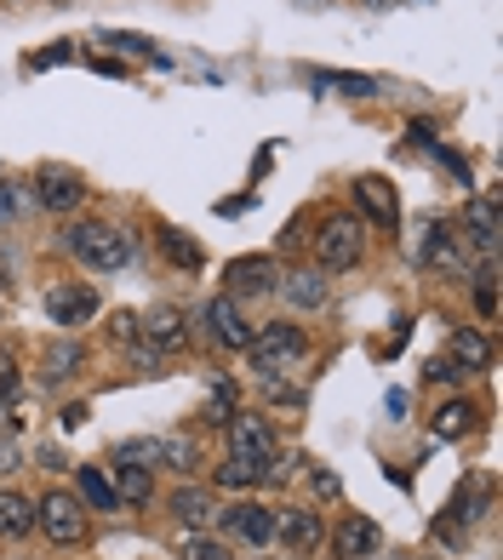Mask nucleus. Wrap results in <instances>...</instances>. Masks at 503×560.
I'll return each mask as SVG.
<instances>
[{"label": "nucleus", "mask_w": 503, "mask_h": 560, "mask_svg": "<svg viewBox=\"0 0 503 560\" xmlns=\"http://www.w3.org/2000/svg\"><path fill=\"white\" fill-rule=\"evenodd\" d=\"M63 246H69V258L81 269H92V275H109V269L132 264V235H126V229H109V223H74L63 235Z\"/></svg>", "instance_id": "f257e3e1"}, {"label": "nucleus", "mask_w": 503, "mask_h": 560, "mask_svg": "<svg viewBox=\"0 0 503 560\" xmlns=\"http://www.w3.org/2000/svg\"><path fill=\"white\" fill-rule=\"evenodd\" d=\"M361 252H366V223H361V218L332 212V218L320 223V235H315V269L343 275V269L361 264Z\"/></svg>", "instance_id": "f03ea898"}, {"label": "nucleus", "mask_w": 503, "mask_h": 560, "mask_svg": "<svg viewBox=\"0 0 503 560\" xmlns=\"http://www.w3.org/2000/svg\"><path fill=\"white\" fill-rule=\"evenodd\" d=\"M35 526L52 544H86V503L69 498V492H46L35 503Z\"/></svg>", "instance_id": "7ed1b4c3"}, {"label": "nucleus", "mask_w": 503, "mask_h": 560, "mask_svg": "<svg viewBox=\"0 0 503 560\" xmlns=\"http://www.w3.org/2000/svg\"><path fill=\"white\" fill-rule=\"evenodd\" d=\"M246 349H252V361L269 372L274 361H297V354L309 349V338H304V326H292V320H269V326H258V332H252Z\"/></svg>", "instance_id": "20e7f679"}, {"label": "nucleus", "mask_w": 503, "mask_h": 560, "mask_svg": "<svg viewBox=\"0 0 503 560\" xmlns=\"http://www.w3.org/2000/svg\"><path fill=\"white\" fill-rule=\"evenodd\" d=\"M35 195L46 212H81L86 207V177L74 166H40L35 172Z\"/></svg>", "instance_id": "39448f33"}, {"label": "nucleus", "mask_w": 503, "mask_h": 560, "mask_svg": "<svg viewBox=\"0 0 503 560\" xmlns=\"http://www.w3.org/2000/svg\"><path fill=\"white\" fill-rule=\"evenodd\" d=\"M230 452L235 457H252V464H274V429H269V418H258V412H235L230 418Z\"/></svg>", "instance_id": "423d86ee"}, {"label": "nucleus", "mask_w": 503, "mask_h": 560, "mask_svg": "<svg viewBox=\"0 0 503 560\" xmlns=\"http://www.w3.org/2000/svg\"><path fill=\"white\" fill-rule=\"evenodd\" d=\"M274 538H281L292 555H315L326 538L320 509H274Z\"/></svg>", "instance_id": "0eeeda50"}, {"label": "nucleus", "mask_w": 503, "mask_h": 560, "mask_svg": "<svg viewBox=\"0 0 503 560\" xmlns=\"http://www.w3.org/2000/svg\"><path fill=\"white\" fill-rule=\"evenodd\" d=\"M138 332H143V343H149V349L178 354V349H189L195 326H189V315H184V310H172V303H161V310H149V320L138 326Z\"/></svg>", "instance_id": "6e6552de"}, {"label": "nucleus", "mask_w": 503, "mask_h": 560, "mask_svg": "<svg viewBox=\"0 0 503 560\" xmlns=\"http://www.w3.org/2000/svg\"><path fill=\"white\" fill-rule=\"evenodd\" d=\"M200 320H207V332H212V343H218V349H246V343H252V326H246L241 303H235L230 292L212 298L207 310H200Z\"/></svg>", "instance_id": "1a4fd4ad"}, {"label": "nucleus", "mask_w": 503, "mask_h": 560, "mask_svg": "<svg viewBox=\"0 0 503 560\" xmlns=\"http://www.w3.org/2000/svg\"><path fill=\"white\" fill-rule=\"evenodd\" d=\"M498 235H503V218H498V200L492 195H475V200H464V241L475 246V252H498Z\"/></svg>", "instance_id": "9d476101"}, {"label": "nucleus", "mask_w": 503, "mask_h": 560, "mask_svg": "<svg viewBox=\"0 0 503 560\" xmlns=\"http://www.w3.org/2000/svg\"><path fill=\"white\" fill-rule=\"evenodd\" d=\"M223 532H235L241 544L264 549V544H274V509L269 503H235V509H223Z\"/></svg>", "instance_id": "9b49d317"}, {"label": "nucleus", "mask_w": 503, "mask_h": 560, "mask_svg": "<svg viewBox=\"0 0 503 560\" xmlns=\"http://www.w3.org/2000/svg\"><path fill=\"white\" fill-rule=\"evenodd\" d=\"M355 207H361V218L366 223H377V229H395L400 223V200H395V189H389V177H355Z\"/></svg>", "instance_id": "f8f14e48"}, {"label": "nucleus", "mask_w": 503, "mask_h": 560, "mask_svg": "<svg viewBox=\"0 0 503 560\" xmlns=\"http://www.w3.org/2000/svg\"><path fill=\"white\" fill-rule=\"evenodd\" d=\"M377 544H384V532H377V521H366V515H343L338 532H332V555L338 560H372Z\"/></svg>", "instance_id": "ddd939ff"}, {"label": "nucleus", "mask_w": 503, "mask_h": 560, "mask_svg": "<svg viewBox=\"0 0 503 560\" xmlns=\"http://www.w3.org/2000/svg\"><path fill=\"white\" fill-rule=\"evenodd\" d=\"M281 292H286L292 310H326V298H332V280H326V269L304 264V269H292V275L281 280Z\"/></svg>", "instance_id": "4468645a"}, {"label": "nucleus", "mask_w": 503, "mask_h": 560, "mask_svg": "<svg viewBox=\"0 0 503 560\" xmlns=\"http://www.w3.org/2000/svg\"><path fill=\"white\" fill-rule=\"evenodd\" d=\"M46 315H52V326H86L97 315V292L92 287H58V292H46Z\"/></svg>", "instance_id": "2eb2a0df"}, {"label": "nucleus", "mask_w": 503, "mask_h": 560, "mask_svg": "<svg viewBox=\"0 0 503 560\" xmlns=\"http://www.w3.org/2000/svg\"><path fill=\"white\" fill-rule=\"evenodd\" d=\"M446 361L464 366V372H487V366H492V343L475 332V326H458V332H452V343H446Z\"/></svg>", "instance_id": "dca6fc26"}, {"label": "nucleus", "mask_w": 503, "mask_h": 560, "mask_svg": "<svg viewBox=\"0 0 503 560\" xmlns=\"http://www.w3.org/2000/svg\"><path fill=\"white\" fill-rule=\"evenodd\" d=\"M269 287H274V258H235L230 264V298L269 292Z\"/></svg>", "instance_id": "f3484780"}, {"label": "nucleus", "mask_w": 503, "mask_h": 560, "mask_svg": "<svg viewBox=\"0 0 503 560\" xmlns=\"http://www.w3.org/2000/svg\"><path fill=\"white\" fill-rule=\"evenodd\" d=\"M35 532V503L23 498V492H0V538H30Z\"/></svg>", "instance_id": "a211bd4d"}, {"label": "nucleus", "mask_w": 503, "mask_h": 560, "mask_svg": "<svg viewBox=\"0 0 503 560\" xmlns=\"http://www.w3.org/2000/svg\"><path fill=\"white\" fill-rule=\"evenodd\" d=\"M166 509H172V515H178L189 532H207V526H212V498L200 492V487H178Z\"/></svg>", "instance_id": "6ab92c4d"}, {"label": "nucleus", "mask_w": 503, "mask_h": 560, "mask_svg": "<svg viewBox=\"0 0 503 560\" xmlns=\"http://www.w3.org/2000/svg\"><path fill=\"white\" fill-rule=\"evenodd\" d=\"M109 480H115L120 503H149V498H155V480H149V464H120Z\"/></svg>", "instance_id": "aec40b11"}, {"label": "nucleus", "mask_w": 503, "mask_h": 560, "mask_svg": "<svg viewBox=\"0 0 503 560\" xmlns=\"http://www.w3.org/2000/svg\"><path fill=\"white\" fill-rule=\"evenodd\" d=\"M81 503L97 509V515H109V509H120V492H115V480L104 469H81Z\"/></svg>", "instance_id": "412c9836"}, {"label": "nucleus", "mask_w": 503, "mask_h": 560, "mask_svg": "<svg viewBox=\"0 0 503 560\" xmlns=\"http://www.w3.org/2000/svg\"><path fill=\"white\" fill-rule=\"evenodd\" d=\"M475 429V406L469 400H446L435 412V441H464Z\"/></svg>", "instance_id": "4be33fe9"}, {"label": "nucleus", "mask_w": 503, "mask_h": 560, "mask_svg": "<svg viewBox=\"0 0 503 560\" xmlns=\"http://www.w3.org/2000/svg\"><path fill=\"white\" fill-rule=\"evenodd\" d=\"M81 361H86V349L81 343H52V349H46V384H63V377H74V372H81Z\"/></svg>", "instance_id": "5701e85b"}, {"label": "nucleus", "mask_w": 503, "mask_h": 560, "mask_svg": "<svg viewBox=\"0 0 503 560\" xmlns=\"http://www.w3.org/2000/svg\"><path fill=\"white\" fill-rule=\"evenodd\" d=\"M258 480H264V469L258 464H252V457H223V469H218V487L223 492H246V487H258Z\"/></svg>", "instance_id": "b1692460"}, {"label": "nucleus", "mask_w": 503, "mask_h": 560, "mask_svg": "<svg viewBox=\"0 0 503 560\" xmlns=\"http://www.w3.org/2000/svg\"><path fill=\"white\" fill-rule=\"evenodd\" d=\"M161 252L178 269H200V264H207V258H200V241H189L184 229H161Z\"/></svg>", "instance_id": "393cba45"}, {"label": "nucleus", "mask_w": 503, "mask_h": 560, "mask_svg": "<svg viewBox=\"0 0 503 560\" xmlns=\"http://www.w3.org/2000/svg\"><path fill=\"white\" fill-rule=\"evenodd\" d=\"M475 310H481V320H498V269H492V258L475 269Z\"/></svg>", "instance_id": "a878e982"}, {"label": "nucleus", "mask_w": 503, "mask_h": 560, "mask_svg": "<svg viewBox=\"0 0 503 560\" xmlns=\"http://www.w3.org/2000/svg\"><path fill=\"white\" fill-rule=\"evenodd\" d=\"M155 457L166 469H178V475H189L200 457H195V441H184V435H172V441H155Z\"/></svg>", "instance_id": "bb28decb"}, {"label": "nucleus", "mask_w": 503, "mask_h": 560, "mask_svg": "<svg viewBox=\"0 0 503 560\" xmlns=\"http://www.w3.org/2000/svg\"><path fill=\"white\" fill-rule=\"evenodd\" d=\"M315 92H349V97H377V81H366V74H315Z\"/></svg>", "instance_id": "cd10ccee"}, {"label": "nucleus", "mask_w": 503, "mask_h": 560, "mask_svg": "<svg viewBox=\"0 0 503 560\" xmlns=\"http://www.w3.org/2000/svg\"><path fill=\"white\" fill-rule=\"evenodd\" d=\"M178 560H235L223 544H212V538H200V532H189V538L178 544Z\"/></svg>", "instance_id": "c85d7f7f"}, {"label": "nucleus", "mask_w": 503, "mask_h": 560, "mask_svg": "<svg viewBox=\"0 0 503 560\" xmlns=\"http://www.w3.org/2000/svg\"><path fill=\"white\" fill-rule=\"evenodd\" d=\"M97 40H104V46H120V52H155V46H149L143 35H126V30H104Z\"/></svg>", "instance_id": "c756f323"}, {"label": "nucleus", "mask_w": 503, "mask_h": 560, "mask_svg": "<svg viewBox=\"0 0 503 560\" xmlns=\"http://www.w3.org/2000/svg\"><path fill=\"white\" fill-rule=\"evenodd\" d=\"M423 377H430V384H458L464 372H458V366H452L446 354H441V361H430V366H423Z\"/></svg>", "instance_id": "7c9ffc66"}, {"label": "nucleus", "mask_w": 503, "mask_h": 560, "mask_svg": "<svg viewBox=\"0 0 503 560\" xmlns=\"http://www.w3.org/2000/svg\"><path fill=\"white\" fill-rule=\"evenodd\" d=\"M109 338L132 343V338H138V315H115V320H109Z\"/></svg>", "instance_id": "2f4dec72"}, {"label": "nucleus", "mask_w": 503, "mask_h": 560, "mask_svg": "<svg viewBox=\"0 0 503 560\" xmlns=\"http://www.w3.org/2000/svg\"><path fill=\"white\" fill-rule=\"evenodd\" d=\"M132 366H138V372H155V366H161V349H143V343H138V349H132Z\"/></svg>", "instance_id": "473e14b6"}, {"label": "nucleus", "mask_w": 503, "mask_h": 560, "mask_svg": "<svg viewBox=\"0 0 503 560\" xmlns=\"http://www.w3.org/2000/svg\"><path fill=\"white\" fill-rule=\"evenodd\" d=\"M315 492H320V498H338L343 487H338V475H332V469H315Z\"/></svg>", "instance_id": "72a5a7b5"}, {"label": "nucleus", "mask_w": 503, "mask_h": 560, "mask_svg": "<svg viewBox=\"0 0 503 560\" xmlns=\"http://www.w3.org/2000/svg\"><path fill=\"white\" fill-rule=\"evenodd\" d=\"M17 395V366L7 361V366H0V400H12Z\"/></svg>", "instance_id": "f704fd0d"}, {"label": "nucleus", "mask_w": 503, "mask_h": 560, "mask_svg": "<svg viewBox=\"0 0 503 560\" xmlns=\"http://www.w3.org/2000/svg\"><path fill=\"white\" fill-rule=\"evenodd\" d=\"M7 469H17V446L0 435V475H7Z\"/></svg>", "instance_id": "c9c22d12"}, {"label": "nucleus", "mask_w": 503, "mask_h": 560, "mask_svg": "<svg viewBox=\"0 0 503 560\" xmlns=\"http://www.w3.org/2000/svg\"><path fill=\"white\" fill-rule=\"evenodd\" d=\"M435 538H441V544H452V549H458V544H464V532L452 526V521H441V526H435Z\"/></svg>", "instance_id": "e433bc0d"}, {"label": "nucleus", "mask_w": 503, "mask_h": 560, "mask_svg": "<svg viewBox=\"0 0 503 560\" xmlns=\"http://www.w3.org/2000/svg\"><path fill=\"white\" fill-rule=\"evenodd\" d=\"M12 218H17V195L0 189V223H12Z\"/></svg>", "instance_id": "4c0bfd02"}, {"label": "nucleus", "mask_w": 503, "mask_h": 560, "mask_svg": "<svg viewBox=\"0 0 503 560\" xmlns=\"http://www.w3.org/2000/svg\"><path fill=\"white\" fill-rule=\"evenodd\" d=\"M361 7H400V0H361Z\"/></svg>", "instance_id": "58836bf2"}, {"label": "nucleus", "mask_w": 503, "mask_h": 560, "mask_svg": "<svg viewBox=\"0 0 503 560\" xmlns=\"http://www.w3.org/2000/svg\"><path fill=\"white\" fill-rule=\"evenodd\" d=\"M0 418H7V400H0Z\"/></svg>", "instance_id": "ea45409f"}, {"label": "nucleus", "mask_w": 503, "mask_h": 560, "mask_svg": "<svg viewBox=\"0 0 503 560\" xmlns=\"http://www.w3.org/2000/svg\"><path fill=\"white\" fill-rule=\"evenodd\" d=\"M372 560H377V555H372Z\"/></svg>", "instance_id": "a19ab883"}]
</instances>
